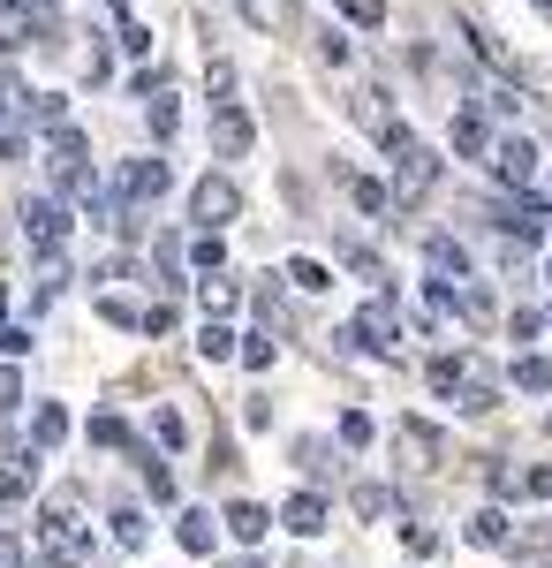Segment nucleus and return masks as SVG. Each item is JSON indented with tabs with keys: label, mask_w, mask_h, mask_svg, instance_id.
I'll return each mask as SVG.
<instances>
[{
	"label": "nucleus",
	"mask_w": 552,
	"mask_h": 568,
	"mask_svg": "<svg viewBox=\"0 0 552 568\" xmlns=\"http://www.w3.org/2000/svg\"><path fill=\"white\" fill-rule=\"evenodd\" d=\"M23 235H31L39 258H61V243H69V213H61L53 197H31V205H23Z\"/></svg>",
	"instance_id": "f257e3e1"
},
{
	"label": "nucleus",
	"mask_w": 552,
	"mask_h": 568,
	"mask_svg": "<svg viewBox=\"0 0 552 568\" xmlns=\"http://www.w3.org/2000/svg\"><path fill=\"white\" fill-rule=\"evenodd\" d=\"M243 213V190L227 175H205L197 190H190V220H205V227H227V220Z\"/></svg>",
	"instance_id": "f03ea898"
},
{
	"label": "nucleus",
	"mask_w": 552,
	"mask_h": 568,
	"mask_svg": "<svg viewBox=\"0 0 552 568\" xmlns=\"http://www.w3.org/2000/svg\"><path fill=\"white\" fill-rule=\"evenodd\" d=\"M167 168H160V160H129L122 168V182H114V197H122V205H152V197H167Z\"/></svg>",
	"instance_id": "7ed1b4c3"
},
{
	"label": "nucleus",
	"mask_w": 552,
	"mask_h": 568,
	"mask_svg": "<svg viewBox=\"0 0 552 568\" xmlns=\"http://www.w3.org/2000/svg\"><path fill=\"white\" fill-rule=\"evenodd\" d=\"M39 538H45V561L84 554V524H76V508H69V500H53V508H45V524H39Z\"/></svg>",
	"instance_id": "20e7f679"
},
{
	"label": "nucleus",
	"mask_w": 552,
	"mask_h": 568,
	"mask_svg": "<svg viewBox=\"0 0 552 568\" xmlns=\"http://www.w3.org/2000/svg\"><path fill=\"white\" fill-rule=\"evenodd\" d=\"M23 106H31V91L16 84V77H0V160L23 152Z\"/></svg>",
	"instance_id": "39448f33"
},
{
	"label": "nucleus",
	"mask_w": 552,
	"mask_h": 568,
	"mask_svg": "<svg viewBox=\"0 0 552 568\" xmlns=\"http://www.w3.org/2000/svg\"><path fill=\"white\" fill-rule=\"evenodd\" d=\"M251 144H257V122L243 114V106H219V122H213V152H219V160H243Z\"/></svg>",
	"instance_id": "423d86ee"
},
{
	"label": "nucleus",
	"mask_w": 552,
	"mask_h": 568,
	"mask_svg": "<svg viewBox=\"0 0 552 568\" xmlns=\"http://www.w3.org/2000/svg\"><path fill=\"white\" fill-rule=\"evenodd\" d=\"M492 168H500V182H508V190H522V182L538 175V144H530V136H500Z\"/></svg>",
	"instance_id": "0eeeda50"
},
{
	"label": "nucleus",
	"mask_w": 552,
	"mask_h": 568,
	"mask_svg": "<svg viewBox=\"0 0 552 568\" xmlns=\"http://www.w3.org/2000/svg\"><path fill=\"white\" fill-rule=\"evenodd\" d=\"M500 227H508V235H545L552 213L538 205V197H500Z\"/></svg>",
	"instance_id": "6e6552de"
},
{
	"label": "nucleus",
	"mask_w": 552,
	"mask_h": 568,
	"mask_svg": "<svg viewBox=\"0 0 552 568\" xmlns=\"http://www.w3.org/2000/svg\"><path fill=\"white\" fill-rule=\"evenodd\" d=\"M280 524L296 530V538H318V530H326V500H318V493H296V500H288V516H280Z\"/></svg>",
	"instance_id": "1a4fd4ad"
},
{
	"label": "nucleus",
	"mask_w": 552,
	"mask_h": 568,
	"mask_svg": "<svg viewBox=\"0 0 552 568\" xmlns=\"http://www.w3.org/2000/svg\"><path fill=\"white\" fill-rule=\"evenodd\" d=\"M425 182H439V160H425V152H401V205H417V197H425Z\"/></svg>",
	"instance_id": "9d476101"
},
{
	"label": "nucleus",
	"mask_w": 552,
	"mask_h": 568,
	"mask_svg": "<svg viewBox=\"0 0 552 568\" xmlns=\"http://www.w3.org/2000/svg\"><path fill=\"white\" fill-rule=\"evenodd\" d=\"M227 530H235V538H243V546H257V538H265V530H273V516H265V508H257V500H235V508H227Z\"/></svg>",
	"instance_id": "9b49d317"
},
{
	"label": "nucleus",
	"mask_w": 552,
	"mask_h": 568,
	"mask_svg": "<svg viewBox=\"0 0 552 568\" xmlns=\"http://www.w3.org/2000/svg\"><path fill=\"white\" fill-rule=\"evenodd\" d=\"M425 258L439 265L447 281H469V258H462V243H454V235H431V251H425Z\"/></svg>",
	"instance_id": "f8f14e48"
},
{
	"label": "nucleus",
	"mask_w": 552,
	"mask_h": 568,
	"mask_svg": "<svg viewBox=\"0 0 552 568\" xmlns=\"http://www.w3.org/2000/svg\"><path fill=\"white\" fill-rule=\"evenodd\" d=\"M31 439H39V447H61V439H69V409H61V402H45L39 417H31Z\"/></svg>",
	"instance_id": "ddd939ff"
},
{
	"label": "nucleus",
	"mask_w": 552,
	"mask_h": 568,
	"mask_svg": "<svg viewBox=\"0 0 552 568\" xmlns=\"http://www.w3.org/2000/svg\"><path fill=\"white\" fill-rule=\"evenodd\" d=\"M23 31H31V8H23V0H0V53H16Z\"/></svg>",
	"instance_id": "4468645a"
},
{
	"label": "nucleus",
	"mask_w": 552,
	"mask_h": 568,
	"mask_svg": "<svg viewBox=\"0 0 552 568\" xmlns=\"http://www.w3.org/2000/svg\"><path fill=\"white\" fill-rule=\"evenodd\" d=\"M174 538H182L190 554H213V516H205V508H190V516L174 524Z\"/></svg>",
	"instance_id": "2eb2a0df"
},
{
	"label": "nucleus",
	"mask_w": 552,
	"mask_h": 568,
	"mask_svg": "<svg viewBox=\"0 0 552 568\" xmlns=\"http://www.w3.org/2000/svg\"><path fill=\"white\" fill-rule=\"evenodd\" d=\"M84 130H53V168H61V175H69V168H84Z\"/></svg>",
	"instance_id": "dca6fc26"
},
{
	"label": "nucleus",
	"mask_w": 552,
	"mask_h": 568,
	"mask_svg": "<svg viewBox=\"0 0 552 568\" xmlns=\"http://www.w3.org/2000/svg\"><path fill=\"white\" fill-rule=\"evenodd\" d=\"M514 387L522 394H552V364L545 356H522V364H514Z\"/></svg>",
	"instance_id": "f3484780"
},
{
	"label": "nucleus",
	"mask_w": 552,
	"mask_h": 568,
	"mask_svg": "<svg viewBox=\"0 0 552 568\" xmlns=\"http://www.w3.org/2000/svg\"><path fill=\"white\" fill-rule=\"evenodd\" d=\"M484 144H492V136H484V114H462V122H454V152L484 160Z\"/></svg>",
	"instance_id": "a211bd4d"
},
{
	"label": "nucleus",
	"mask_w": 552,
	"mask_h": 568,
	"mask_svg": "<svg viewBox=\"0 0 552 568\" xmlns=\"http://www.w3.org/2000/svg\"><path fill=\"white\" fill-rule=\"evenodd\" d=\"M152 439H160V447H182V439H190V417H182V409H152Z\"/></svg>",
	"instance_id": "6ab92c4d"
},
{
	"label": "nucleus",
	"mask_w": 552,
	"mask_h": 568,
	"mask_svg": "<svg viewBox=\"0 0 552 568\" xmlns=\"http://www.w3.org/2000/svg\"><path fill=\"white\" fill-rule=\"evenodd\" d=\"M469 546H508V516H500V508H484V516L469 524Z\"/></svg>",
	"instance_id": "aec40b11"
},
{
	"label": "nucleus",
	"mask_w": 552,
	"mask_h": 568,
	"mask_svg": "<svg viewBox=\"0 0 552 568\" xmlns=\"http://www.w3.org/2000/svg\"><path fill=\"white\" fill-rule=\"evenodd\" d=\"M288 281H296V288H310V296H318V288H334V273H326L318 258H296V265H288Z\"/></svg>",
	"instance_id": "412c9836"
},
{
	"label": "nucleus",
	"mask_w": 552,
	"mask_h": 568,
	"mask_svg": "<svg viewBox=\"0 0 552 568\" xmlns=\"http://www.w3.org/2000/svg\"><path fill=\"white\" fill-rule=\"evenodd\" d=\"M235 304H243V288H235V281H205V311H213V318H227Z\"/></svg>",
	"instance_id": "4be33fe9"
},
{
	"label": "nucleus",
	"mask_w": 552,
	"mask_h": 568,
	"mask_svg": "<svg viewBox=\"0 0 552 568\" xmlns=\"http://www.w3.org/2000/svg\"><path fill=\"white\" fill-rule=\"evenodd\" d=\"M296 463H303V470H318V478H326V470H334V447H326V439H296Z\"/></svg>",
	"instance_id": "5701e85b"
},
{
	"label": "nucleus",
	"mask_w": 552,
	"mask_h": 568,
	"mask_svg": "<svg viewBox=\"0 0 552 568\" xmlns=\"http://www.w3.org/2000/svg\"><path fill=\"white\" fill-rule=\"evenodd\" d=\"M144 122H152V136H174V130H182V106H174V99H152Z\"/></svg>",
	"instance_id": "b1692460"
},
{
	"label": "nucleus",
	"mask_w": 552,
	"mask_h": 568,
	"mask_svg": "<svg viewBox=\"0 0 552 568\" xmlns=\"http://www.w3.org/2000/svg\"><path fill=\"white\" fill-rule=\"evenodd\" d=\"M386 508H393L386 485H356V516H386Z\"/></svg>",
	"instance_id": "393cba45"
},
{
	"label": "nucleus",
	"mask_w": 552,
	"mask_h": 568,
	"mask_svg": "<svg viewBox=\"0 0 552 568\" xmlns=\"http://www.w3.org/2000/svg\"><path fill=\"white\" fill-rule=\"evenodd\" d=\"M205 91L227 106V99H235V69H227V61H213V69H205Z\"/></svg>",
	"instance_id": "a878e982"
},
{
	"label": "nucleus",
	"mask_w": 552,
	"mask_h": 568,
	"mask_svg": "<svg viewBox=\"0 0 552 568\" xmlns=\"http://www.w3.org/2000/svg\"><path fill=\"white\" fill-rule=\"evenodd\" d=\"M114 538H122V546H144V508H122V516H114Z\"/></svg>",
	"instance_id": "bb28decb"
},
{
	"label": "nucleus",
	"mask_w": 552,
	"mask_h": 568,
	"mask_svg": "<svg viewBox=\"0 0 552 568\" xmlns=\"http://www.w3.org/2000/svg\"><path fill=\"white\" fill-rule=\"evenodd\" d=\"M340 8H348L364 31H379V23H386V0H340Z\"/></svg>",
	"instance_id": "cd10ccee"
},
{
	"label": "nucleus",
	"mask_w": 552,
	"mask_h": 568,
	"mask_svg": "<svg viewBox=\"0 0 552 568\" xmlns=\"http://www.w3.org/2000/svg\"><path fill=\"white\" fill-rule=\"evenodd\" d=\"M114 45H122L129 61H144V53H152V31H144V23H129V31H122V39H114Z\"/></svg>",
	"instance_id": "c85d7f7f"
},
{
	"label": "nucleus",
	"mask_w": 552,
	"mask_h": 568,
	"mask_svg": "<svg viewBox=\"0 0 552 568\" xmlns=\"http://www.w3.org/2000/svg\"><path fill=\"white\" fill-rule=\"evenodd\" d=\"M197 349H205V356H227V349H235V334H227V326H205V334H197Z\"/></svg>",
	"instance_id": "c756f323"
},
{
	"label": "nucleus",
	"mask_w": 552,
	"mask_h": 568,
	"mask_svg": "<svg viewBox=\"0 0 552 568\" xmlns=\"http://www.w3.org/2000/svg\"><path fill=\"white\" fill-rule=\"evenodd\" d=\"M31 349V334H23V326H0V356H8V364H16V356Z\"/></svg>",
	"instance_id": "7c9ffc66"
},
{
	"label": "nucleus",
	"mask_w": 552,
	"mask_h": 568,
	"mask_svg": "<svg viewBox=\"0 0 552 568\" xmlns=\"http://www.w3.org/2000/svg\"><path fill=\"white\" fill-rule=\"evenodd\" d=\"M23 402V379H16V364H0V409H16Z\"/></svg>",
	"instance_id": "2f4dec72"
},
{
	"label": "nucleus",
	"mask_w": 552,
	"mask_h": 568,
	"mask_svg": "<svg viewBox=\"0 0 552 568\" xmlns=\"http://www.w3.org/2000/svg\"><path fill=\"white\" fill-rule=\"evenodd\" d=\"M340 439H348V447H364V439H371V417H364V409H356V417H340Z\"/></svg>",
	"instance_id": "473e14b6"
},
{
	"label": "nucleus",
	"mask_w": 552,
	"mask_h": 568,
	"mask_svg": "<svg viewBox=\"0 0 552 568\" xmlns=\"http://www.w3.org/2000/svg\"><path fill=\"white\" fill-rule=\"evenodd\" d=\"M243 417H251V433H265V425H273V402H265V394H251V402H243Z\"/></svg>",
	"instance_id": "72a5a7b5"
},
{
	"label": "nucleus",
	"mask_w": 552,
	"mask_h": 568,
	"mask_svg": "<svg viewBox=\"0 0 552 568\" xmlns=\"http://www.w3.org/2000/svg\"><path fill=\"white\" fill-rule=\"evenodd\" d=\"M190 258H197V265H219V235H213V227H205V235L190 243Z\"/></svg>",
	"instance_id": "f704fd0d"
},
{
	"label": "nucleus",
	"mask_w": 552,
	"mask_h": 568,
	"mask_svg": "<svg viewBox=\"0 0 552 568\" xmlns=\"http://www.w3.org/2000/svg\"><path fill=\"white\" fill-rule=\"evenodd\" d=\"M243 364H251V372H265V364H273V342H257V334H251V342H243Z\"/></svg>",
	"instance_id": "c9c22d12"
},
{
	"label": "nucleus",
	"mask_w": 552,
	"mask_h": 568,
	"mask_svg": "<svg viewBox=\"0 0 552 568\" xmlns=\"http://www.w3.org/2000/svg\"><path fill=\"white\" fill-rule=\"evenodd\" d=\"M522 493H538V500H552V470H530V478H522Z\"/></svg>",
	"instance_id": "e433bc0d"
},
{
	"label": "nucleus",
	"mask_w": 552,
	"mask_h": 568,
	"mask_svg": "<svg viewBox=\"0 0 552 568\" xmlns=\"http://www.w3.org/2000/svg\"><path fill=\"white\" fill-rule=\"evenodd\" d=\"M243 8H257V16H273V0H243Z\"/></svg>",
	"instance_id": "4c0bfd02"
},
{
	"label": "nucleus",
	"mask_w": 552,
	"mask_h": 568,
	"mask_svg": "<svg viewBox=\"0 0 552 568\" xmlns=\"http://www.w3.org/2000/svg\"><path fill=\"white\" fill-rule=\"evenodd\" d=\"M538 8H552V0H538Z\"/></svg>",
	"instance_id": "58836bf2"
},
{
	"label": "nucleus",
	"mask_w": 552,
	"mask_h": 568,
	"mask_svg": "<svg viewBox=\"0 0 552 568\" xmlns=\"http://www.w3.org/2000/svg\"><path fill=\"white\" fill-rule=\"evenodd\" d=\"M243 568H257V561H243Z\"/></svg>",
	"instance_id": "ea45409f"
}]
</instances>
